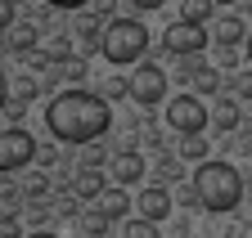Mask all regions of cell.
<instances>
[{
  "instance_id": "1",
  "label": "cell",
  "mask_w": 252,
  "mask_h": 238,
  "mask_svg": "<svg viewBox=\"0 0 252 238\" xmlns=\"http://www.w3.org/2000/svg\"><path fill=\"white\" fill-rule=\"evenodd\" d=\"M45 126L59 144H94L99 135H108L113 108L90 90H63L45 108Z\"/></svg>"
},
{
  "instance_id": "2",
  "label": "cell",
  "mask_w": 252,
  "mask_h": 238,
  "mask_svg": "<svg viewBox=\"0 0 252 238\" xmlns=\"http://www.w3.org/2000/svg\"><path fill=\"white\" fill-rule=\"evenodd\" d=\"M189 185H194L198 207H207V212H216V216L234 212V207L243 202V175H239L234 162L207 158V162H198V171H194V180H189Z\"/></svg>"
},
{
  "instance_id": "3",
  "label": "cell",
  "mask_w": 252,
  "mask_h": 238,
  "mask_svg": "<svg viewBox=\"0 0 252 238\" xmlns=\"http://www.w3.org/2000/svg\"><path fill=\"white\" fill-rule=\"evenodd\" d=\"M149 50V27L140 18H113L104 27V36H99V54L108 58V63L126 68V63H140Z\"/></svg>"
},
{
  "instance_id": "4",
  "label": "cell",
  "mask_w": 252,
  "mask_h": 238,
  "mask_svg": "<svg viewBox=\"0 0 252 238\" xmlns=\"http://www.w3.org/2000/svg\"><path fill=\"white\" fill-rule=\"evenodd\" d=\"M162 122L176 131V135H203L207 131V122H212V112H207V104L198 99V95H171L167 99V112H162Z\"/></svg>"
},
{
  "instance_id": "5",
  "label": "cell",
  "mask_w": 252,
  "mask_h": 238,
  "mask_svg": "<svg viewBox=\"0 0 252 238\" xmlns=\"http://www.w3.org/2000/svg\"><path fill=\"white\" fill-rule=\"evenodd\" d=\"M126 95H131L135 104H144V108L162 104L167 99V72L158 63H135V72L126 77Z\"/></svg>"
},
{
  "instance_id": "6",
  "label": "cell",
  "mask_w": 252,
  "mask_h": 238,
  "mask_svg": "<svg viewBox=\"0 0 252 238\" xmlns=\"http://www.w3.org/2000/svg\"><path fill=\"white\" fill-rule=\"evenodd\" d=\"M36 139H32L23 126H9V131H0V171H23V166H32L36 162Z\"/></svg>"
},
{
  "instance_id": "7",
  "label": "cell",
  "mask_w": 252,
  "mask_h": 238,
  "mask_svg": "<svg viewBox=\"0 0 252 238\" xmlns=\"http://www.w3.org/2000/svg\"><path fill=\"white\" fill-rule=\"evenodd\" d=\"M207 27H194V23H171L162 32V50H171L176 58H194L198 50H207Z\"/></svg>"
},
{
  "instance_id": "8",
  "label": "cell",
  "mask_w": 252,
  "mask_h": 238,
  "mask_svg": "<svg viewBox=\"0 0 252 238\" xmlns=\"http://www.w3.org/2000/svg\"><path fill=\"white\" fill-rule=\"evenodd\" d=\"M90 202H94V216H99L104 225L108 220H126V212H131V198H126V189H117V185H104Z\"/></svg>"
},
{
  "instance_id": "9",
  "label": "cell",
  "mask_w": 252,
  "mask_h": 238,
  "mask_svg": "<svg viewBox=\"0 0 252 238\" xmlns=\"http://www.w3.org/2000/svg\"><path fill=\"white\" fill-rule=\"evenodd\" d=\"M135 212H140V220H149V225L167 220V216H171V193H167L162 185H149V189H140V198H135Z\"/></svg>"
},
{
  "instance_id": "10",
  "label": "cell",
  "mask_w": 252,
  "mask_h": 238,
  "mask_svg": "<svg viewBox=\"0 0 252 238\" xmlns=\"http://www.w3.org/2000/svg\"><path fill=\"white\" fill-rule=\"evenodd\" d=\"M140 180H144V158L135 148H117L113 153V185L126 189V185H140Z\"/></svg>"
},
{
  "instance_id": "11",
  "label": "cell",
  "mask_w": 252,
  "mask_h": 238,
  "mask_svg": "<svg viewBox=\"0 0 252 238\" xmlns=\"http://www.w3.org/2000/svg\"><path fill=\"white\" fill-rule=\"evenodd\" d=\"M185 81L194 85L198 95H216L220 90V72L212 63H198V58H185Z\"/></svg>"
},
{
  "instance_id": "12",
  "label": "cell",
  "mask_w": 252,
  "mask_h": 238,
  "mask_svg": "<svg viewBox=\"0 0 252 238\" xmlns=\"http://www.w3.org/2000/svg\"><path fill=\"white\" fill-rule=\"evenodd\" d=\"M212 36L220 41V50H234L239 41H248V27H243V18L234 14V18H220V23L212 27Z\"/></svg>"
},
{
  "instance_id": "13",
  "label": "cell",
  "mask_w": 252,
  "mask_h": 238,
  "mask_svg": "<svg viewBox=\"0 0 252 238\" xmlns=\"http://www.w3.org/2000/svg\"><path fill=\"white\" fill-rule=\"evenodd\" d=\"M207 18H212V0H180V23L207 27Z\"/></svg>"
},
{
  "instance_id": "14",
  "label": "cell",
  "mask_w": 252,
  "mask_h": 238,
  "mask_svg": "<svg viewBox=\"0 0 252 238\" xmlns=\"http://www.w3.org/2000/svg\"><path fill=\"white\" fill-rule=\"evenodd\" d=\"M212 126L216 131H239V104L234 99H220L216 112H212Z\"/></svg>"
},
{
  "instance_id": "15",
  "label": "cell",
  "mask_w": 252,
  "mask_h": 238,
  "mask_svg": "<svg viewBox=\"0 0 252 238\" xmlns=\"http://www.w3.org/2000/svg\"><path fill=\"white\" fill-rule=\"evenodd\" d=\"M54 72L63 77V81H86V58H77V54H68V58H54Z\"/></svg>"
},
{
  "instance_id": "16",
  "label": "cell",
  "mask_w": 252,
  "mask_h": 238,
  "mask_svg": "<svg viewBox=\"0 0 252 238\" xmlns=\"http://www.w3.org/2000/svg\"><path fill=\"white\" fill-rule=\"evenodd\" d=\"M32 45H36V27H32V23H23V27H14V36H9V50L14 54H32Z\"/></svg>"
},
{
  "instance_id": "17",
  "label": "cell",
  "mask_w": 252,
  "mask_h": 238,
  "mask_svg": "<svg viewBox=\"0 0 252 238\" xmlns=\"http://www.w3.org/2000/svg\"><path fill=\"white\" fill-rule=\"evenodd\" d=\"M77 36H81V45H86V50H99V36H104L99 18H81V23H77Z\"/></svg>"
},
{
  "instance_id": "18",
  "label": "cell",
  "mask_w": 252,
  "mask_h": 238,
  "mask_svg": "<svg viewBox=\"0 0 252 238\" xmlns=\"http://www.w3.org/2000/svg\"><path fill=\"white\" fill-rule=\"evenodd\" d=\"M180 158H189V162H207V139H203V135H189V139L180 144Z\"/></svg>"
},
{
  "instance_id": "19",
  "label": "cell",
  "mask_w": 252,
  "mask_h": 238,
  "mask_svg": "<svg viewBox=\"0 0 252 238\" xmlns=\"http://www.w3.org/2000/svg\"><path fill=\"white\" fill-rule=\"evenodd\" d=\"M99 189H104V180H99L94 171H81V175H77V193H81V198H94Z\"/></svg>"
},
{
  "instance_id": "20",
  "label": "cell",
  "mask_w": 252,
  "mask_h": 238,
  "mask_svg": "<svg viewBox=\"0 0 252 238\" xmlns=\"http://www.w3.org/2000/svg\"><path fill=\"white\" fill-rule=\"evenodd\" d=\"M126 238H158V225H149V220H126Z\"/></svg>"
},
{
  "instance_id": "21",
  "label": "cell",
  "mask_w": 252,
  "mask_h": 238,
  "mask_svg": "<svg viewBox=\"0 0 252 238\" xmlns=\"http://www.w3.org/2000/svg\"><path fill=\"white\" fill-rule=\"evenodd\" d=\"M122 95H126V77H108V81H104V95H99V99L108 104V99H122Z\"/></svg>"
},
{
  "instance_id": "22",
  "label": "cell",
  "mask_w": 252,
  "mask_h": 238,
  "mask_svg": "<svg viewBox=\"0 0 252 238\" xmlns=\"http://www.w3.org/2000/svg\"><path fill=\"white\" fill-rule=\"evenodd\" d=\"M234 95H239V99H252V68L234 72Z\"/></svg>"
},
{
  "instance_id": "23",
  "label": "cell",
  "mask_w": 252,
  "mask_h": 238,
  "mask_svg": "<svg viewBox=\"0 0 252 238\" xmlns=\"http://www.w3.org/2000/svg\"><path fill=\"white\" fill-rule=\"evenodd\" d=\"M32 99H36V81H32V77H23V81H18V108H27Z\"/></svg>"
},
{
  "instance_id": "24",
  "label": "cell",
  "mask_w": 252,
  "mask_h": 238,
  "mask_svg": "<svg viewBox=\"0 0 252 238\" xmlns=\"http://www.w3.org/2000/svg\"><path fill=\"white\" fill-rule=\"evenodd\" d=\"M0 238H23V225L14 216H0Z\"/></svg>"
},
{
  "instance_id": "25",
  "label": "cell",
  "mask_w": 252,
  "mask_h": 238,
  "mask_svg": "<svg viewBox=\"0 0 252 238\" xmlns=\"http://www.w3.org/2000/svg\"><path fill=\"white\" fill-rule=\"evenodd\" d=\"M45 189H50L45 175H32V180H27V198H45Z\"/></svg>"
},
{
  "instance_id": "26",
  "label": "cell",
  "mask_w": 252,
  "mask_h": 238,
  "mask_svg": "<svg viewBox=\"0 0 252 238\" xmlns=\"http://www.w3.org/2000/svg\"><path fill=\"white\" fill-rule=\"evenodd\" d=\"M81 229H86V234H94V238H104V229H108V225H104L99 216H86V220H81Z\"/></svg>"
},
{
  "instance_id": "27",
  "label": "cell",
  "mask_w": 252,
  "mask_h": 238,
  "mask_svg": "<svg viewBox=\"0 0 252 238\" xmlns=\"http://www.w3.org/2000/svg\"><path fill=\"white\" fill-rule=\"evenodd\" d=\"M14 27V0H0V32Z\"/></svg>"
},
{
  "instance_id": "28",
  "label": "cell",
  "mask_w": 252,
  "mask_h": 238,
  "mask_svg": "<svg viewBox=\"0 0 252 238\" xmlns=\"http://www.w3.org/2000/svg\"><path fill=\"white\" fill-rule=\"evenodd\" d=\"M5 108H9V77L0 72V112H5Z\"/></svg>"
},
{
  "instance_id": "29",
  "label": "cell",
  "mask_w": 252,
  "mask_h": 238,
  "mask_svg": "<svg viewBox=\"0 0 252 238\" xmlns=\"http://www.w3.org/2000/svg\"><path fill=\"white\" fill-rule=\"evenodd\" d=\"M45 5H54V9H77V5H90V0H45Z\"/></svg>"
},
{
  "instance_id": "30",
  "label": "cell",
  "mask_w": 252,
  "mask_h": 238,
  "mask_svg": "<svg viewBox=\"0 0 252 238\" xmlns=\"http://www.w3.org/2000/svg\"><path fill=\"white\" fill-rule=\"evenodd\" d=\"M131 5H135V9H162L167 0H131Z\"/></svg>"
},
{
  "instance_id": "31",
  "label": "cell",
  "mask_w": 252,
  "mask_h": 238,
  "mask_svg": "<svg viewBox=\"0 0 252 238\" xmlns=\"http://www.w3.org/2000/svg\"><path fill=\"white\" fill-rule=\"evenodd\" d=\"M23 238H59V234H50V229H36V234H23Z\"/></svg>"
},
{
  "instance_id": "32",
  "label": "cell",
  "mask_w": 252,
  "mask_h": 238,
  "mask_svg": "<svg viewBox=\"0 0 252 238\" xmlns=\"http://www.w3.org/2000/svg\"><path fill=\"white\" fill-rule=\"evenodd\" d=\"M243 50H248V63H252V32H248V41H243Z\"/></svg>"
},
{
  "instance_id": "33",
  "label": "cell",
  "mask_w": 252,
  "mask_h": 238,
  "mask_svg": "<svg viewBox=\"0 0 252 238\" xmlns=\"http://www.w3.org/2000/svg\"><path fill=\"white\" fill-rule=\"evenodd\" d=\"M212 5H239V0H212Z\"/></svg>"
}]
</instances>
